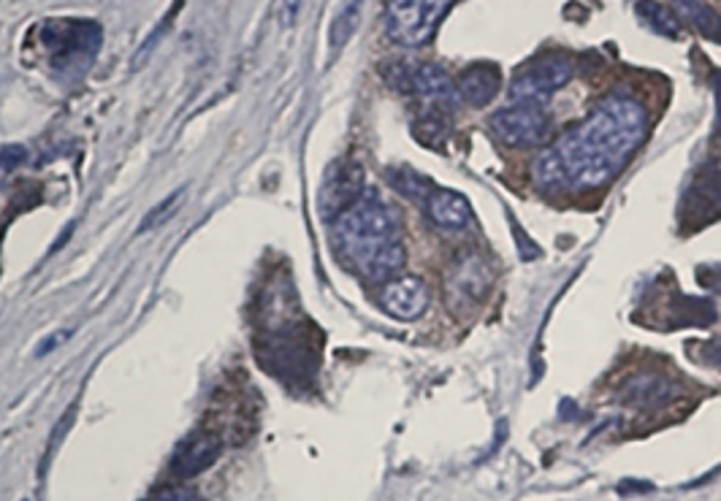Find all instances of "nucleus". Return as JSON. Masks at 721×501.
Masks as SVG:
<instances>
[{
	"label": "nucleus",
	"instance_id": "obj_3",
	"mask_svg": "<svg viewBox=\"0 0 721 501\" xmlns=\"http://www.w3.org/2000/svg\"><path fill=\"white\" fill-rule=\"evenodd\" d=\"M42 46L52 66L63 73L85 71L101 46V31L82 20H52L42 27Z\"/></svg>",
	"mask_w": 721,
	"mask_h": 501
},
{
	"label": "nucleus",
	"instance_id": "obj_9",
	"mask_svg": "<svg viewBox=\"0 0 721 501\" xmlns=\"http://www.w3.org/2000/svg\"><path fill=\"white\" fill-rule=\"evenodd\" d=\"M363 195V174L356 163H337L328 169L320 190V212L337 217Z\"/></svg>",
	"mask_w": 721,
	"mask_h": 501
},
{
	"label": "nucleus",
	"instance_id": "obj_19",
	"mask_svg": "<svg viewBox=\"0 0 721 501\" xmlns=\"http://www.w3.org/2000/svg\"><path fill=\"white\" fill-rule=\"evenodd\" d=\"M665 396H667V383L660 377H643L630 385L632 401H649V405H656V401H662Z\"/></svg>",
	"mask_w": 721,
	"mask_h": 501
},
{
	"label": "nucleus",
	"instance_id": "obj_14",
	"mask_svg": "<svg viewBox=\"0 0 721 501\" xmlns=\"http://www.w3.org/2000/svg\"><path fill=\"white\" fill-rule=\"evenodd\" d=\"M678 9L702 36L721 44V14H717L711 5L702 3V0H678Z\"/></svg>",
	"mask_w": 721,
	"mask_h": 501
},
{
	"label": "nucleus",
	"instance_id": "obj_8",
	"mask_svg": "<svg viewBox=\"0 0 721 501\" xmlns=\"http://www.w3.org/2000/svg\"><path fill=\"white\" fill-rule=\"evenodd\" d=\"M429 287L418 276H394V280L385 282V287L380 291V307L385 315H391L394 320L413 322L424 318V312L429 309Z\"/></svg>",
	"mask_w": 721,
	"mask_h": 501
},
{
	"label": "nucleus",
	"instance_id": "obj_4",
	"mask_svg": "<svg viewBox=\"0 0 721 501\" xmlns=\"http://www.w3.org/2000/svg\"><path fill=\"white\" fill-rule=\"evenodd\" d=\"M453 0H391L385 9V31L402 46H424L435 38L437 25L451 11Z\"/></svg>",
	"mask_w": 721,
	"mask_h": 501
},
{
	"label": "nucleus",
	"instance_id": "obj_18",
	"mask_svg": "<svg viewBox=\"0 0 721 501\" xmlns=\"http://www.w3.org/2000/svg\"><path fill=\"white\" fill-rule=\"evenodd\" d=\"M359 11H361V0H345L342 11H339V16L334 20V25H331V44L334 46H342L350 36H353L356 22H359Z\"/></svg>",
	"mask_w": 721,
	"mask_h": 501
},
{
	"label": "nucleus",
	"instance_id": "obj_13",
	"mask_svg": "<svg viewBox=\"0 0 721 501\" xmlns=\"http://www.w3.org/2000/svg\"><path fill=\"white\" fill-rule=\"evenodd\" d=\"M424 206H426V215H429V220L442 230H461V228L470 226V220H472L470 201H466L461 193H455V190L435 187L429 193V198H426Z\"/></svg>",
	"mask_w": 721,
	"mask_h": 501
},
{
	"label": "nucleus",
	"instance_id": "obj_16",
	"mask_svg": "<svg viewBox=\"0 0 721 501\" xmlns=\"http://www.w3.org/2000/svg\"><path fill=\"white\" fill-rule=\"evenodd\" d=\"M638 14L643 16L645 25L651 27V31L662 33V36H678L680 33V20L676 14H673L667 5L656 3V0H638Z\"/></svg>",
	"mask_w": 721,
	"mask_h": 501
},
{
	"label": "nucleus",
	"instance_id": "obj_11",
	"mask_svg": "<svg viewBox=\"0 0 721 501\" xmlns=\"http://www.w3.org/2000/svg\"><path fill=\"white\" fill-rule=\"evenodd\" d=\"M221 453L223 445L215 434H210V431L190 434L188 440L177 447L174 458H171V475L180 477V480H190V477L204 475L210 466H215Z\"/></svg>",
	"mask_w": 721,
	"mask_h": 501
},
{
	"label": "nucleus",
	"instance_id": "obj_15",
	"mask_svg": "<svg viewBox=\"0 0 721 501\" xmlns=\"http://www.w3.org/2000/svg\"><path fill=\"white\" fill-rule=\"evenodd\" d=\"M689 212H721V169L706 171L691 187Z\"/></svg>",
	"mask_w": 721,
	"mask_h": 501
},
{
	"label": "nucleus",
	"instance_id": "obj_23",
	"mask_svg": "<svg viewBox=\"0 0 721 501\" xmlns=\"http://www.w3.org/2000/svg\"><path fill=\"white\" fill-rule=\"evenodd\" d=\"M717 138H721V92H719V125H717Z\"/></svg>",
	"mask_w": 721,
	"mask_h": 501
},
{
	"label": "nucleus",
	"instance_id": "obj_21",
	"mask_svg": "<svg viewBox=\"0 0 721 501\" xmlns=\"http://www.w3.org/2000/svg\"><path fill=\"white\" fill-rule=\"evenodd\" d=\"M22 160H25V147H20V144H9V147L0 149V169L3 171L16 169Z\"/></svg>",
	"mask_w": 721,
	"mask_h": 501
},
{
	"label": "nucleus",
	"instance_id": "obj_12",
	"mask_svg": "<svg viewBox=\"0 0 721 501\" xmlns=\"http://www.w3.org/2000/svg\"><path fill=\"white\" fill-rule=\"evenodd\" d=\"M455 90H459L461 101H466L470 106H486L502 90L499 68L488 60L470 62V66L459 73V79H455Z\"/></svg>",
	"mask_w": 721,
	"mask_h": 501
},
{
	"label": "nucleus",
	"instance_id": "obj_10",
	"mask_svg": "<svg viewBox=\"0 0 721 501\" xmlns=\"http://www.w3.org/2000/svg\"><path fill=\"white\" fill-rule=\"evenodd\" d=\"M409 84H413L415 95H418L431 112L451 114L459 109L461 98L459 90H455V82L448 77L446 68L435 66V62H424V66L415 68L413 77H409Z\"/></svg>",
	"mask_w": 721,
	"mask_h": 501
},
{
	"label": "nucleus",
	"instance_id": "obj_6",
	"mask_svg": "<svg viewBox=\"0 0 721 501\" xmlns=\"http://www.w3.org/2000/svg\"><path fill=\"white\" fill-rule=\"evenodd\" d=\"M492 269H488L486 258L481 252L470 250L461 252L453 261V266L448 269L446 276V293L448 301L455 312H464V309L477 307V304L486 298L488 287H492Z\"/></svg>",
	"mask_w": 721,
	"mask_h": 501
},
{
	"label": "nucleus",
	"instance_id": "obj_22",
	"mask_svg": "<svg viewBox=\"0 0 721 501\" xmlns=\"http://www.w3.org/2000/svg\"><path fill=\"white\" fill-rule=\"evenodd\" d=\"M153 501H201V497L193 491H164V493H158Z\"/></svg>",
	"mask_w": 721,
	"mask_h": 501
},
{
	"label": "nucleus",
	"instance_id": "obj_17",
	"mask_svg": "<svg viewBox=\"0 0 721 501\" xmlns=\"http://www.w3.org/2000/svg\"><path fill=\"white\" fill-rule=\"evenodd\" d=\"M391 182H394V187L399 190L402 195H407L409 201H418V204H426L429 193L435 190V184H431L429 180H426V177H420L418 171H413V169L391 171Z\"/></svg>",
	"mask_w": 721,
	"mask_h": 501
},
{
	"label": "nucleus",
	"instance_id": "obj_1",
	"mask_svg": "<svg viewBox=\"0 0 721 501\" xmlns=\"http://www.w3.org/2000/svg\"><path fill=\"white\" fill-rule=\"evenodd\" d=\"M649 136V112L632 95H610L534 160L542 193L597 190L621 174Z\"/></svg>",
	"mask_w": 721,
	"mask_h": 501
},
{
	"label": "nucleus",
	"instance_id": "obj_2",
	"mask_svg": "<svg viewBox=\"0 0 721 501\" xmlns=\"http://www.w3.org/2000/svg\"><path fill=\"white\" fill-rule=\"evenodd\" d=\"M331 239L348 266L369 282L394 280L407 263V250L399 241V223L374 193H363L342 215L334 217Z\"/></svg>",
	"mask_w": 721,
	"mask_h": 501
},
{
	"label": "nucleus",
	"instance_id": "obj_7",
	"mask_svg": "<svg viewBox=\"0 0 721 501\" xmlns=\"http://www.w3.org/2000/svg\"><path fill=\"white\" fill-rule=\"evenodd\" d=\"M488 128L507 147H538L551 134V119L540 106H523V103H512V106L499 109Z\"/></svg>",
	"mask_w": 721,
	"mask_h": 501
},
{
	"label": "nucleus",
	"instance_id": "obj_5",
	"mask_svg": "<svg viewBox=\"0 0 721 501\" xmlns=\"http://www.w3.org/2000/svg\"><path fill=\"white\" fill-rule=\"evenodd\" d=\"M575 68L567 55H542L516 71L510 82V98L523 106H545L564 84H570Z\"/></svg>",
	"mask_w": 721,
	"mask_h": 501
},
{
	"label": "nucleus",
	"instance_id": "obj_20",
	"mask_svg": "<svg viewBox=\"0 0 721 501\" xmlns=\"http://www.w3.org/2000/svg\"><path fill=\"white\" fill-rule=\"evenodd\" d=\"M180 195H182V190H177V193H174V195H169V198H166L164 204H160V206H155V212H153V215H147V217H144L142 228H138V230H142V234H144V230H149V228H155V226H158V223L164 220V217L169 215V212H174V204H177V201H180Z\"/></svg>",
	"mask_w": 721,
	"mask_h": 501
}]
</instances>
